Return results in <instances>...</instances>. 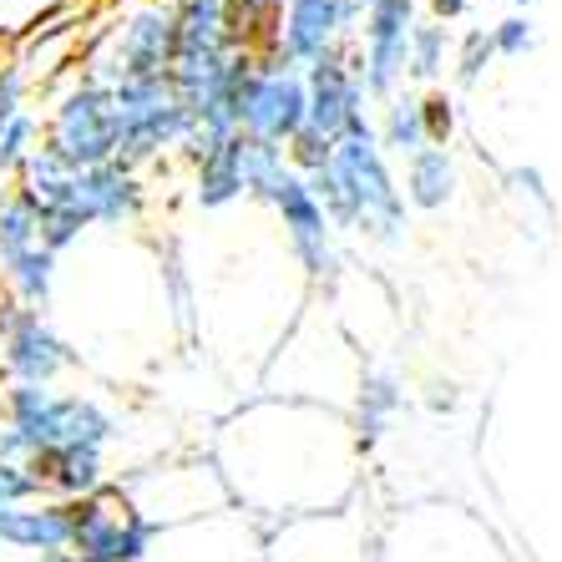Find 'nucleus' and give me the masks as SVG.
<instances>
[{"instance_id": "obj_24", "label": "nucleus", "mask_w": 562, "mask_h": 562, "mask_svg": "<svg viewBox=\"0 0 562 562\" xmlns=\"http://www.w3.org/2000/svg\"><path fill=\"white\" fill-rule=\"evenodd\" d=\"M188 198H193V209H203V213H228V209H238V203H249V198H244V168H238V137L198 162L193 183H188Z\"/></svg>"}, {"instance_id": "obj_8", "label": "nucleus", "mask_w": 562, "mask_h": 562, "mask_svg": "<svg viewBox=\"0 0 562 562\" xmlns=\"http://www.w3.org/2000/svg\"><path fill=\"white\" fill-rule=\"evenodd\" d=\"M41 132H46V147L61 162H71L77 172L117 162V106H112V87L92 81L87 71H71L56 87L52 106L41 117Z\"/></svg>"}, {"instance_id": "obj_16", "label": "nucleus", "mask_w": 562, "mask_h": 562, "mask_svg": "<svg viewBox=\"0 0 562 562\" xmlns=\"http://www.w3.org/2000/svg\"><path fill=\"white\" fill-rule=\"evenodd\" d=\"M304 97H310V127L325 132L329 143H340V137H375V102H370L360 77H355L350 46L304 66Z\"/></svg>"}, {"instance_id": "obj_30", "label": "nucleus", "mask_w": 562, "mask_h": 562, "mask_svg": "<svg viewBox=\"0 0 562 562\" xmlns=\"http://www.w3.org/2000/svg\"><path fill=\"white\" fill-rule=\"evenodd\" d=\"M41 143H46V132H41V117L26 106L21 117H11L5 127H0V172H5V178H15V172L31 162V153H36Z\"/></svg>"}, {"instance_id": "obj_10", "label": "nucleus", "mask_w": 562, "mask_h": 562, "mask_svg": "<svg viewBox=\"0 0 562 562\" xmlns=\"http://www.w3.org/2000/svg\"><path fill=\"white\" fill-rule=\"evenodd\" d=\"M375 527L366 492L350 507L310 512L289 522L263 527V562H370L375 558Z\"/></svg>"}, {"instance_id": "obj_37", "label": "nucleus", "mask_w": 562, "mask_h": 562, "mask_svg": "<svg viewBox=\"0 0 562 562\" xmlns=\"http://www.w3.org/2000/svg\"><path fill=\"white\" fill-rule=\"evenodd\" d=\"M420 5H426V15H431V21H441V26H451V21L471 15V0H420Z\"/></svg>"}, {"instance_id": "obj_29", "label": "nucleus", "mask_w": 562, "mask_h": 562, "mask_svg": "<svg viewBox=\"0 0 562 562\" xmlns=\"http://www.w3.org/2000/svg\"><path fill=\"white\" fill-rule=\"evenodd\" d=\"M492 61H497V46H492V31L486 26H471L467 36H457V56H451V77H457V87H482L486 71H492Z\"/></svg>"}, {"instance_id": "obj_20", "label": "nucleus", "mask_w": 562, "mask_h": 562, "mask_svg": "<svg viewBox=\"0 0 562 562\" xmlns=\"http://www.w3.org/2000/svg\"><path fill=\"white\" fill-rule=\"evenodd\" d=\"M31 476L41 482V497L52 502H87L102 486H112V457L97 446H56L31 461Z\"/></svg>"}, {"instance_id": "obj_7", "label": "nucleus", "mask_w": 562, "mask_h": 562, "mask_svg": "<svg viewBox=\"0 0 562 562\" xmlns=\"http://www.w3.org/2000/svg\"><path fill=\"white\" fill-rule=\"evenodd\" d=\"M172 56H178V15L168 0H143L87 46L81 71L102 87H127V81L172 77Z\"/></svg>"}, {"instance_id": "obj_13", "label": "nucleus", "mask_w": 562, "mask_h": 562, "mask_svg": "<svg viewBox=\"0 0 562 562\" xmlns=\"http://www.w3.org/2000/svg\"><path fill=\"white\" fill-rule=\"evenodd\" d=\"M77 366L81 350L46 319V310L0 300V380L5 385H56Z\"/></svg>"}, {"instance_id": "obj_28", "label": "nucleus", "mask_w": 562, "mask_h": 562, "mask_svg": "<svg viewBox=\"0 0 562 562\" xmlns=\"http://www.w3.org/2000/svg\"><path fill=\"white\" fill-rule=\"evenodd\" d=\"M238 168H244V198L259 203V209L274 203V193L284 188L289 172H294L289 168V157H284V147L254 143V137H244V132H238Z\"/></svg>"}, {"instance_id": "obj_41", "label": "nucleus", "mask_w": 562, "mask_h": 562, "mask_svg": "<svg viewBox=\"0 0 562 562\" xmlns=\"http://www.w3.org/2000/svg\"><path fill=\"white\" fill-rule=\"evenodd\" d=\"M168 5H172V0H168Z\"/></svg>"}, {"instance_id": "obj_14", "label": "nucleus", "mask_w": 562, "mask_h": 562, "mask_svg": "<svg viewBox=\"0 0 562 562\" xmlns=\"http://www.w3.org/2000/svg\"><path fill=\"white\" fill-rule=\"evenodd\" d=\"M360 21H366V5L360 0H284L274 31L263 41V56L294 66H314L319 56L340 52V46H355L360 36Z\"/></svg>"}, {"instance_id": "obj_4", "label": "nucleus", "mask_w": 562, "mask_h": 562, "mask_svg": "<svg viewBox=\"0 0 562 562\" xmlns=\"http://www.w3.org/2000/svg\"><path fill=\"white\" fill-rule=\"evenodd\" d=\"M117 441L122 411L87 391H56V385H5L0 391V461L31 467L56 446L112 451Z\"/></svg>"}, {"instance_id": "obj_27", "label": "nucleus", "mask_w": 562, "mask_h": 562, "mask_svg": "<svg viewBox=\"0 0 562 562\" xmlns=\"http://www.w3.org/2000/svg\"><path fill=\"white\" fill-rule=\"evenodd\" d=\"M451 56H457V36L451 26L420 15L416 31H411V52H406V87H441V77L451 71Z\"/></svg>"}, {"instance_id": "obj_9", "label": "nucleus", "mask_w": 562, "mask_h": 562, "mask_svg": "<svg viewBox=\"0 0 562 562\" xmlns=\"http://www.w3.org/2000/svg\"><path fill=\"white\" fill-rule=\"evenodd\" d=\"M112 106H117V162L137 172L183 153V143L193 137V117H188L172 77L112 87Z\"/></svg>"}, {"instance_id": "obj_22", "label": "nucleus", "mask_w": 562, "mask_h": 562, "mask_svg": "<svg viewBox=\"0 0 562 562\" xmlns=\"http://www.w3.org/2000/svg\"><path fill=\"white\" fill-rule=\"evenodd\" d=\"M401 411H406V380L395 375V366H366L360 391H355V406H350V426H355V436H360V451H366V457L391 436Z\"/></svg>"}, {"instance_id": "obj_26", "label": "nucleus", "mask_w": 562, "mask_h": 562, "mask_svg": "<svg viewBox=\"0 0 562 562\" xmlns=\"http://www.w3.org/2000/svg\"><path fill=\"white\" fill-rule=\"evenodd\" d=\"M71 188H77V168L61 162L52 147L41 143L31 153V162L15 172V193L26 198L36 213H52V209H71Z\"/></svg>"}, {"instance_id": "obj_40", "label": "nucleus", "mask_w": 562, "mask_h": 562, "mask_svg": "<svg viewBox=\"0 0 562 562\" xmlns=\"http://www.w3.org/2000/svg\"><path fill=\"white\" fill-rule=\"evenodd\" d=\"M0 391H5V380H0Z\"/></svg>"}, {"instance_id": "obj_31", "label": "nucleus", "mask_w": 562, "mask_h": 562, "mask_svg": "<svg viewBox=\"0 0 562 562\" xmlns=\"http://www.w3.org/2000/svg\"><path fill=\"white\" fill-rule=\"evenodd\" d=\"M420 117H426V143H431V147H451V143H457L461 112H457V97L446 92V87L420 92Z\"/></svg>"}, {"instance_id": "obj_39", "label": "nucleus", "mask_w": 562, "mask_h": 562, "mask_svg": "<svg viewBox=\"0 0 562 562\" xmlns=\"http://www.w3.org/2000/svg\"><path fill=\"white\" fill-rule=\"evenodd\" d=\"M41 562H81L77 552H52V558H41Z\"/></svg>"}, {"instance_id": "obj_12", "label": "nucleus", "mask_w": 562, "mask_h": 562, "mask_svg": "<svg viewBox=\"0 0 562 562\" xmlns=\"http://www.w3.org/2000/svg\"><path fill=\"white\" fill-rule=\"evenodd\" d=\"M420 21V0H366V21L350 46V66L370 102H391L406 87L411 31Z\"/></svg>"}, {"instance_id": "obj_23", "label": "nucleus", "mask_w": 562, "mask_h": 562, "mask_svg": "<svg viewBox=\"0 0 562 562\" xmlns=\"http://www.w3.org/2000/svg\"><path fill=\"white\" fill-rule=\"evenodd\" d=\"M461 188V168L451 147H420L416 157L401 172V193H406V209L416 213H441L457 203Z\"/></svg>"}, {"instance_id": "obj_2", "label": "nucleus", "mask_w": 562, "mask_h": 562, "mask_svg": "<svg viewBox=\"0 0 562 562\" xmlns=\"http://www.w3.org/2000/svg\"><path fill=\"white\" fill-rule=\"evenodd\" d=\"M319 198L329 228L340 238H366L375 249H401L411 228V209L401 193L391 157L380 153L375 137H340L325 172L304 178Z\"/></svg>"}, {"instance_id": "obj_18", "label": "nucleus", "mask_w": 562, "mask_h": 562, "mask_svg": "<svg viewBox=\"0 0 562 562\" xmlns=\"http://www.w3.org/2000/svg\"><path fill=\"white\" fill-rule=\"evenodd\" d=\"M143 562H263V522L238 507H223L203 522L157 532Z\"/></svg>"}, {"instance_id": "obj_35", "label": "nucleus", "mask_w": 562, "mask_h": 562, "mask_svg": "<svg viewBox=\"0 0 562 562\" xmlns=\"http://www.w3.org/2000/svg\"><path fill=\"white\" fill-rule=\"evenodd\" d=\"M492 31V46H497V56L502 61H522V56H532L537 52V21L532 15H502L497 26H486Z\"/></svg>"}, {"instance_id": "obj_5", "label": "nucleus", "mask_w": 562, "mask_h": 562, "mask_svg": "<svg viewBox=\"0 0 562 562\" xmlns=\"http://www.w3.org/2000/svg\"><path fill=\"white\" fill-rule=\"evenodd\" d=\"M370 562H512L502 537L467 507L451 502H420L401 507L375 527V558Z\"/></svg>"}, {"instance_id": "obj_1", "label": "nucleus", "mask_w": 562, "mask_h": 562, "mask_svg": "<svg viewBox=\"0 0 562 562\" xmlns=\"http://www.w3.org/2000/svg\"><path fill=\"white\" fill-rule=\"evenodd\" d=\"M203 451L218 467L228 502L263 527L350 507L366 492V451L350 416L310 401H238Z\"/></svg>"}, {"instance_id": "obj_21", "label": "nucleus", "mask_w": 562, "mask_h": 562, "mask_svg": "<svg viewBox=\"0 0 562 562\" xmlns=\"http://www.w3.org/2000/svg\"><path fill=\"white\" fill-rule=\"evenodd\" d=\"M71 548V502H26L0 517V552H15V558H52V552Z\"/></svg>"}, {"instance_id": "obj_32", "label": "nucleus", "mask_w": 562, "mask_h": 562, "mask_svg": "<svg viewBox=\"0 0 562 562\" xmlns=\"http://www.w3.org/2000/svg\"><path fill=\"white\" fill-rule=\"evenodd\" d=\"M279 11H284V0H228V15H234L238 36L249 41L254 52H263V41L274 31Z\"/></svg>"}, {"instance_id": "obj_15", "label": "nucleus", "mask_w": 562, "mask_h": 562, "mask_svg": "<svg viewBox=\"0 0 562 562\" xmlns=\"http://www.w3.org/2000/svg\"><path fill=\"white\" fill-rule=\"evenodd\" d=\"M153 527L127 507L122 486H102L97 497L71 502V548L81 562H143L153 548Z\"/></svg>"}, {"instance_id": "obj_34", "label": "nucleus", "mask_w": 562, "mask_h": 562, "mask_svg": "<svg viewBox=\"0 0 562 562\" xmlns=\"http://www.w3.org/2000/svg\"><path fill=\"white\" fill-rule=\"evenodd\" d=\"M284 157H289V168L300 172V178H314V172H325V168H329V157H335V143H329L325 132H314L310 122H304V127L294 132V137H289Z\"/></svg>"}, {"instance_id": "obj_19", "label": "nucleus", "mask_w": 562, "mask_h": 562, "mask_svg": "<svg viewBox=\"0 0 562 562\" xmlns=\"http://www.w3.org/2000/svg\"><path fill=\"white\" fill-rule=\"evenodd\" d=\"M71 209L87 218V228H106V234H127L147 218V183L143 172L127 162H102V168L77 172L71 188Z\"/></svg>"}, {"instance_id": "obj_11", "label": "nucleus", "mask_w": 562, "mask_h": 562, "mask_svg": "<svg viewBox=\"0 0 562 562\" xmlns=\"http://www.w3.org/2000/svg\"><path fill=\"white\" fill-rule=\"evenodd\" d=\"M269 209H274L284 249H289V259H294V269L304 274V284L335 294L340 279L350 274V259H345L340 234L329 228V218H325V209H319V198L310 193V183H304L300 172H289Z\"/></svg>"}, {"instance_id": "obj_6", "label": "nucleus", "mask_w": 562, "mask_h": 562, "mask_svg": "<svg viewBox=\"0 0 562 562\" xmlns=\"http://www.w3.org/2000/svg\"><path fill=\"white\" fill-rule=\"evenodd\" d=\"M117 486H122V497H127V507L137 512L153 532L203 522L213 512L234 507L228 492H223L218 467L209 461V451H183V457H162V461H147V467H132V471H122Z\"/></svg>"}, {"instance_id": "obj_38", "label": "nucleus", "mask_w": 562, "mask_h": 562, "mask_svg": "<svg viewBox=\"0 0 562 562\" xmlns=\"http://www.w3.org/2000/svg\"><path fill=\"white\" fill-rule=\"evenodd\" d=\"M502 5H507V11H517V15H527L537 5V0H502Z\"/></svg>"}, {"instance_id": "obj_25", "label": "nucleus", "mask_w": 562, "mask_h": 562, "mask_svg": "<svg viewBox=\"0 0 562 562\" xmlns=\"http://www.w3.org/2000/svg\"><path fill=\"white\" fill-rule=\"evenodd\" d=\"M375 112H380L375 117V143L391 162H411L420 147H431L426 143V117H420V92L416 87H401V92H395L391 102H380Z\"/></svg>"}, {"instance_id": "obj_36", "label": "nucleus", "mask_w": 562, "mask_h": 562, "mask_svg": "<svg viewBox=\"0 0 562 562\" xmlns=\"http://www.w3.org/2000/svg\"><path fill=\"white\" fill-rule=\"evenodd\" d=\"M26 97H31V77H26V71H21L15 61L0 66V127L26 112Z\"/></svg>"}, {"instance_id": "obj_33", "label": "nucleus", "mask_w": 562, "mask_h": 562, "mask_svg": "<svg viewBox=\"0 0 562 562\" xmlns=\"http://www.w3.org/2000/svg\"><path fill=\"white\" fill-rule=\"evenodd\" d=\"M36 218H41V244H46L56 259H61V254H71V249H81V244H87V234H92V228H87V218H81L77 209H52V213H36Z\"/></svg>"}, {"instance_id": "obj_3", "label": "nucleus", "mask_w": 562, "mask_h": 562, "mask_svg": "<svg viewBox=\"0 0 562 562\" xmlns=\"http://www.w3.org/2000/svg\"><path fill=\"white\" fill-rule=\"evenodd\" d=\"M366 366H370L366 350L335 319V310L329 304H304V314L289 325L279 350L259 366V385H263L259 395L310 401V406H329L350 416Z\"/></svg>"}, {"instance_id": "obj_17", "label": "nucleus", "mask_w": 562, "mask_h": 562, "mask_svg": "<svg viewBox=\"0 0 562 562\" xmlns=\"http://www.w3.org/2000/svg\"><path fill=\"white\" fill-rule=\"evenodd\" d=\"M304 122H310L304 71L274 61V56H259L249 87H244V102H238V132L254 137V143L289 147V137H294Z\"/></svg>"}]
</instances>
